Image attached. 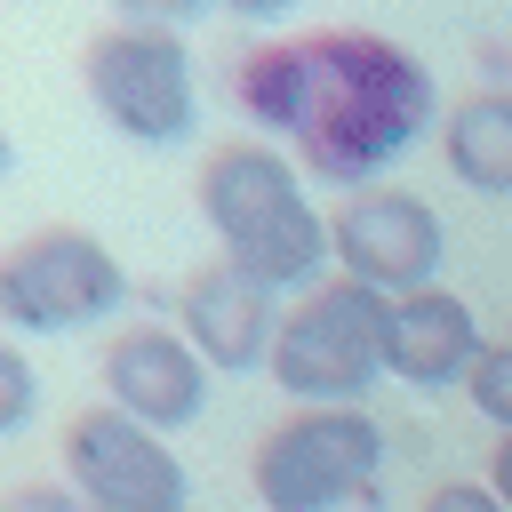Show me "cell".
I'll use <instances>...</instances> for the list:
<instances>
[{"mask_svg": "<svg viewBox=\"0 0 512 512\" xmlns=\"http://www.w3.org/2000/svg\"><path fill=\"white\" fill-rule=\"evenodd\" d=\"M96 376H104V400L152 432H184L200 408H208V360L192 352L184 328H120L104 352H96Z\"/></svg>", "mask_w": 512, "mask_h": 512, "instance_id": "9", "label": "cell"}, {"mask_svg": "<svg viewBox=\"0 0 512 512\" xmlns=\"http://www.w3.org/2000/svg\"><path fill=\"white\" fill-rule=\"evenodd\" d=\"M120 8V24H184V16H200L208 0H112Z\"/></svg>", "mask_w": 512, "mask_h": 512, "instance_id": "17", "label": "cell"}, {"mask_svg": "<svg viewBox=\"0 0 512 512\" xmlns=\"http://www.w3.org/2000/svg\"><path fill=\"white\" fill-rule=\"evenodd\" d=\"M264 368L296 408H360V392L392 376V296L352 272H320L280 312Z\"/></svg>", "mask_w": 512, "mask_h": 512, "instance_id": "3", "label": "cell"}, {"mask_svg": "<svg viewBox=\"0 0 512 512\" xmlns=\"http://www.w3.org/2000/svg\"><path fill=\"white\" fill-rule=\"evenodd\" d=\"M472 360H480V320H472L464 296H448L440 280L392 296V376L400 384L448 392V384L472 376Z\"/></svg>", "mask_w": 512, "mask_h": 512, "instance_id": "11", "label": "cell"}, {"mask_svg": "<svg viewBox=\"0 0 512 512\" xmlns=\"http://www.w3.org/2000/svg\"><path fill=\"white\" fill-rule=\"evenodd\" d=\"M80 88L128 144H176L192 136V48L176 24H104L80 48Z\"/></svg>", "mask_w": 512, "mask_h": 512, "instance_id": "5", "label": "cell"}, {"mask_svg": "<svg viewBox=\"0 0 512 512\" xmlns=\"http://www.w3.org/2000/svg\"><path fill=\"white\" fill-rule=\"evenodd\" d=\"M128 272L120 256L80 224H40L16 248H0V320L24 336H64L104 312H120Z\"/></svg>", "mask_w": 512, "mask_h": 512, "instance_id": "6", "label": "cell"}, {"mask_svg": "<svg viewBox=\"0 0 512 512\" xmlns=\"http://www.w3.org/2000/svg\"><path fill=\"white\" fill-rule=\"evenodd\" d=\"M200 216H208L216 248L240 272H256L264 288H312L320 264L336 256L320 208L304 200V176L256 136L216 144L200 160Z\"/></svg>", "mask_w": 512, "mask_h": 512, "instance_id": "2", "label": "cell"}, {"mask_svg": "<svg viewBox=\"0 0 512 512\" xmlns=\"http://www.w3.org/2000/svg\"><path fill=\"white\" fill-rule=\"evenodd\" d=\"M440 152L456 168V184L472 192H512V88H480L464 104H448V128H440Z\"/></svg>", "mask_w": 512, "mask_h": 512, "instance_id": "12", "label": "cell"}, {"mask_svg": "<svg viewBox=\"0 0 512 512\" xmlns=\"http://www.w3.org/2000/svg\"><path fill=\"white\" fill-rule=\"evenodd\" d=\"M64 472L88 512H192V480L168 448V432L104 408H80L64 424Z\"/></svg>", "mask_w": 512, "mask_h": 512, "instance_id": "7", "label": "cell"}, {"mask_svg": "<svg viewBox=\"0 0 512 512\" xmlns=\"http://www.w3.org/2000/svg\"><path fill=\"white\" fill-rule=\"evenodd\" d=\"M176 320L208 368H256V360H272V336H280V288L240 272L232 256H208L184 272Z\"/></svg>", "mask_w": 512, "mask_h": 512, "instance_id": "10", "label": "cell"}, {"mask_svg": "<svg viewBox=\"0 0 512 512\" xmlns=\"http://www.w3.org/2000/svg\"><path fill=\"white\" fill-rule=\"evenodd\" d=\"M232 104L256 128L288 136L320 184H368L432 128V72L384 32L328 24L296 40H256L232 64Z\"/></svg>", "mask_w": 512, "mask_h": 512, "instance_id": "1", "label": "cell"}, {"mask_svg": "<svg viewBox=\"0 0 512 512\" xmlns=\"http://www.w3.org/2000/svg\"><path fill=\"white\" fill-rule=\"evenodd\" d=\"M0 512H88L80 488H48V480H16L0 488Z\"/></svg>", "mask_w": 512, "mask_h": 512, "instance_id": "15", "label": "cell"}, {"mask_svg": "<svg viewBox=\"0 0 512 512\" xmlns=\"http://www.w3.org/2000/svg\"><path fill=\"white\" fill-rule=\"evenodd\" d=\"M328 248H336V272H352L384 296H408V288H432V272L448 256V232H440L432 200L392 192V184H360L328 216Z\"/></svg>", "mask_w": 512, "mask_h": 512, "instance_id": "8", "label": "cell"}, {"mask_svg": "<svg viewBox=\"0 0 512 512\" xmlns=\"http://www.w3.org/2000/svg\"><path fill=\"white\" fill-rule=\"evenodd\" d=\"M464 392H472V408H480L488 424H504V432H512V336H504V344H480V360H472Z\"/></svg>", "mask_w": 512, "mask_h": 512, "instance_id": "13", "label": "cell"}, {"mask_svg": "<svg viewBox=\"0 0 512 512\" xmlns=\"http://www.w3.org/2000/svg\"><path fill=\"white\" fill-rule=\"evenodd\" d=\"M208 8H232V16H248V24H264V16H288L296 0H208Z\"/></svg>", "mask_w": 512, "mask_h": 512, "instance_id": "19", "label": "cell"}, {"mask_svg": "<svg viewBox=\"0 0 512 512\" xmlns=\"http://www.w3.org/2000/svg\"><path fill=\"white\" fill-rule=\"evenodd\" d=\"M424 512H504V496H496L488 480H440V488L424 496Z\"/></svg>", "mask_w": 512, "mask_h": 512, "instance_id": "16", "label": "cell"}, {"mask_svg": "<svg viewBox=\"0 0 512 512\" xmlns=\"http://www.w3.org/2000/svg\"><path fill=\"white\" fill-rule=\"evenodd\" d=\"M488 488L504 496V512H512V432L496 440V456H488Z\"/></svg>", "mask_w": 512, "mask_h": 512, "instance_id": "18", "label": "cell"}, {"mask_svg": "<svg viewBox=\"0 0 512 512\" xmlns=\"http://www.w3.org/2000/svg\"><path fill=\"white\" fill-rule=\"evenodd\" d=\"M32 408H40V376H32V360L0 336V440H16V432L32 424Z\"/></svg>", "mask_w": 512, "mask_h": 512, "instance_id": "14", "label": "cell"}, {"mask_svg": "<svg viewBox=\"0 0 512 512\" xmlns=\"http://www.w3.org/2000/svg\"><path fill=\"white\" fill-rule=\"evenodd\" d=\"M384 472V424L368 408H296L256 440V504L264 512H336L376 496Z\"/></svg>", "mask_w": 512, "mask_h": 512, "instance_id": "4", "label": "cell"}, {"mask_svg": "<svg viewBox=\"0 0 512 512\" xmlns=\"http://www.w3.org/2000/svg\"><path fill=\"white\" fill-rule=\"evenodd\" d=\"M8 160H16V144H8V128H0V176H8Z\"/></svg>", "mask_w": 512, "mask_h": 512, "instance_id": "20", "label": "cell"}]
</instances>
